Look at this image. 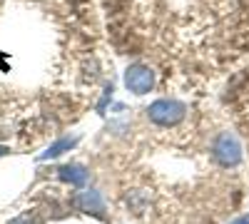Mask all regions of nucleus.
Wrapping results in <instances>:
<instances>
[{
  "label": "nucleus",
  "instance_id": "nucleus-7",
  "mask_svg": "<svg viewBox=\"0 0 249 224\" xmlns=\"http://www.w3.org/2000/svg\"><path fill=\"white\" fill-rule=\"evenodd\" d=\"M10 224H40V222H30V214H23V217H18V219H13Z\"/></svg>",
  "mask_w": 249,
  "mask_h": 224
},
{
  "label": "nucleus",
  "instance_id": "nucleus-3",
  "mask_svg": "<svg viewBox=\"0 0 249 224\" xmlns=\"http://www.w3.org/2000/svg\"><path fill=\"white\" fill-rule=\"evenodd\" d=\"M124 87L135 95H147L155 87V72L147 65H130L124 70Z\"/></svg>",
  "mask_w": 249,
  "mask_h": 224
},
{
  "label": "nucleus",
  "instance_id": "nucleus-4",
  "mask_svg": "<svg viewBox=\"0 0 249 224\" xmlns=\"http://www.w3.org/2000/svg\"><path fill=\"white\" fill-rule=\"evenodd\" d=\"M77 202H80V207L85 212H92V214H102V212H105V202H102L100 192H95V190L82 192Z\"/></svg>",
  "mask_w": 249,
  "mask_h": 224
},
{
  "label": "nucleus",
  "instance_id": "nucleus-5",
  "mask_svg": "<svg viewBox=\"0 0 249 224\" xmlns=\"http://www.w3.org/2000/svg\"><path fill=\"white\" fill-rule=\"evenodd\" d=\"M60 179L80 187V185H85L88 172H85V167H80V165H68V167H60Z\"/></svg>",
  "mask_w": 249,
  "mask_h": 224
},
{
  "label": "nucleus",
  "instance_id": "nucleus-8",
  "mask_svg": "<svg viewBox=\"0 0 249 224\" xmlns=\"http://www.w3.org/2000/svg\"><path fill=\"white\" fill-rule=\"evenodd\" d=\"M232 224H249V217H239L237 222H232Z\"/></svg>",
  "mask_w": 249,
  "mask_h": 224
},
{
  "label": "nucleus",
  "instance_id": "nucleus-2",
  "mask_svg": "<svg viewBox=\"0 0 249 224\" xmlns=\"http://www.w3.org/2000/svg\"><path fill=\"white\" fill-rule=\"evenodd\" d=\"M212 155H214V159L219 162L222 167H234V165H239V159H242V145H239V139L232 132H222L214 139Z\"/></svg>",
  "mask_w": 249,
  "mask_h": 224
},
{
  "label": "nucleus",
  "instance_id": "nucleus-1",
  "mask_svg": "<svg viewBox=\"0 0 249 224\" xmlns=\"http://www.w3.org/2000/svg\"><path fill=\"white\" fill-rule=\"evenodd\" d=\"M187 115V105L179 103V100H157V103H152L147 107V117L155 122V125L160 127H172L177 125V122H182Z\"/></svg>",
  "mask_w": 249,
  "mask_h": 224
},
{
  "label": "nucleus",
  "instance_id": "nucleus-6",
  "mask_svg": "<svg viewBox=\"0 0 249 224\" xmlns=\"http://www.w3.org/2000/svg\"><path fill=\"white\" fill-rule=\"evenodd\" d=\"M75 137H65V139H57L55 142V145H50L48 147V152L43 155V157H40V159H53V157H57V155H62V152H65V150H70V147H75Z\"/></svg>",
  "mask_w": 249,
  "mask_h": 224
}]
</instances>
